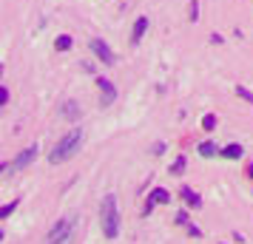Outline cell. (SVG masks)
I'll use <instances>...</instances> for the list:
<instances>
[{
    "label": "cell",
    "mask_w": 253,
    "mask_h": 244,
    "mask_svg": "<svg viewBox=\"0 0 253 244\" xmlns=\"http://www.w3.org/2000/svg\"><path fill=\"white\" fill-rule=\"evenodd\" d=\"M83 139H85V131H83V128H69V134L54 145V151L48 153V162H51V165L69 162L71 156H77V151L83 148Z\"/></svg>",
    "instance_id": "1"
},
{
    "label": "cell",
    "mask_w": 253,
    "mask_h": 244,
    "mask_svg": "<svg viewBox=\"0 0 253 244\" xmlns=\"http://www.w3.org/2000/svg\"><path fill=\"white\" fill-rule=\"evenodd\" d=\"M100 224H103L105 239H108V242H117V236H120V208H117L114 193L103 196V205H100Z\"/></svg>",
    "instance_id": "2"
},
{
    "label": "cell",
    "mask_w": 253,
    "mask_h": 244,
    "mask_svg": "<svg viewBox=\"0 0 253 244\" xmlns=\"http://www.w3.org/2000/svg\"><path fill=\"white\" fill-rule=\"evenodd\" d=\"M74 227H77V216H63V219H60L57 224L46 233V244L48 242H57V239H63V236H71Z\"/></svg>",
    "instance_id": "3"
},
{
    "label": "cell",
    "mask_w": 253,
    "mask_h": 244,
    "mask_svg": "<svg viewBox=\"0 0 253 244\" xmlns=\"http://www.w3.org/2000/svg\"><path fill=\"white\" fill-rule=\"evenodd\" d=\"M88 48H91V54L100 60L103 66H114V51L108 48V43H105L103 37H91V40H88Z\"/></svg>",
    "instance_id": "4"
},
{
    "label": "cell",
    "mask_w": 253,
    "mask_h": 244,
    "mask_svg": "<svg viewBox=\"0 0 253 244\" xmlns=\"http://www.w3.org/2000/svg\"><path fill=\"white\" fill-rule=\"evenodd\" d=\"M97 88H100V105H114L117 100V88L108 77H97Z\"/></svg>",
    "instance_id": "5"
},
{
    "label": "cell",
    "mask_w": 253,
    "mask_h": 244,
    "mask_svg": "<svg viewBox=\"0 0 253 244\" xmlns=\"http://www.w3.org/2000/svg\"><path fill=\"white\" fill-rule=\"evenodd\" d=\"M171 202V193L165 190V187H154L151 190L148 202H145V210H142V216H151V210H154V205H168Z\"/></svg>",
    "instance_id": "6"
},
{
    "label": "cell",
    "mask_w": 253,
    "mask_h": 244,
    "mask_svg": "<svg viewBox=\"0 0 253 244\" xmlns=\"http://www.w3.org/2000/svg\"><path fill=\"white\" fill-rule=\"evenodd\" d=\"M37 153H40V148L37 145H32V148H26L23 153H17L12 159V171H23V168H29V165L37 159Z\"/></svg>",
    "instance_id": "7"
},
{
    "label": "cell",
    "mask_w": 253,
    "mask_h": 244,
    "mask_svg": "<svg viewBox=\"0 0 253 244\" xmlns=\"http://www.w3.org/2000/svg\"><path fill=\"white\" fill-rule=\"evenodd\" d=\"M242 153H245V148H242L239 142H230V145H225V148L219 151V156H222V159H242Z\"/></svg>",
    "instance_id": "8"
},
{
    "label": "cell",
    "mask_w": 253,
    "mask_h": 244,
    "mask_svg": "<svg viewBox=\"0 0 253 244\" xmlns=\"http://www.w3.org/2000/svg\"><path fill=\"white\" fill-rule=\"evenodd\" d=\"M148 32V17H137V23H134V32H131V43H139L142 37Z\"/></svg>",
    "instance_id": "9"
},
{
    "label": "cell",
    "mask_w": 253,
    "mask_h": 244,
    "mask_svg": "<svg viewBox=\"0 0 253 244\" xmlns=\"http://www.w3.org/2000/svg\"><path fill=\"white\" fill-rule=\"evenodd\" d=\"M179 196H185V202H188L194 210L202 208V199H199V193H196V190H191V187H182V190H179Z\"/></svg>",
    "instance_id": "10"
},
{
    "label": "cell",
    "mask_w": 253,
    "mask_h": 244,
    "mask_svg": "<svg viewBox=\"0 0 253 244\" xmlns=\"http://www.w3.org/2000/svg\"><path fill=\"white\" fill-rule=\"evenodd\" d=\"M63 116H66V119H71V122H74V119H80V108H77V103H74V100L63 103Z\"/></svg>",
    "instance_id": "11"
},
{
    "label": "cell",
    "mask_w": 253,
    "mask_h": 244,
    "mask_svg": "<svg viewBox=\"0 0 253 244\" xmlns=\"http://www.w3.org/2000/svg\"><path fill=\"white\" fill-rule=\"evenodd\" d=\"M71 46H74V40H71L69 35H60L57 40H54V51H69Z\"/></svg>",
    "instance_id": "12"
},
{
    "label": "cell",
    "mask_w": 253,
    "mask_h": 244,
    "mask_svg": "<svg viewBox=\"0 0 253 244\" xmlns=\"http://www.w3.org/2000/svg\"><path fill=\"white\" fill-rule=\"evenodd\" d=\"M185 165H188V159H185V156H176V159L171 162V168H168V174H171V176H179V174L185 171Z\"/></svg>",
    "instance_id": "13"
},
{
    "label": "cell",
    "mask_w": 253,
    "mask_h": 244,
    "mask_svg": "<svg viewBox=\"0 0 253 244\" xmlns=\"http://www.w3.org/2000/svg\"><path fill=\"white\" fill-rule=\"evenodd\" d=\"M216 153H219V148L213 145V142H202V145H199V156H205V159L216 156Z\"/></svg>",
    "instance_id": "14"
},
{
    "label": "cell",
    "mask_w": 253,
    "mask_h": 244,
    "mask_svg": "<svg viewBox=\"0 0 253 244\" xmlns=\"http://www.w3.org/2000/svg\"><path fill=\"white\" fill-rule=\"evenodd\" d=\"M17 205H20L17 199H14V202H9V205H3V208H0V219H9L14 210H17Z\"/></svg>",
    "instance_id": "15"
},
{
    "label": "cell",
    "mask_w": 253,
    "mask_h": 244,
    "mask_svg": "<svg viewBox=\"0 0 253 244\" xmlns=\"http://www.w3.org/2000/svg\"><path fill=\"white\" fill-rule=\"evenodd\" d=\"M202 128L205 131H216V114H205L202 116Z\"/></svg>",
    "instance_id": "16"
},
{
    "label": "cell",
    "mask_w": 253,
    "mask_h": 244,
    "mask_svg": "<svg viewBox=\"0 0 253 244\" xmlns=\"http://www.w3.org/2000/svg\"><path fill=\"white\" fill-rule=\"evenodd\" d=\"M188 20H191V23H196V20H199V3H196V0H191V6H188Z\"/></svg>",
    "instance_id": "17"
},
{
    "label": "cell",
    "mask_w": 253,
    "mask_h": 244,
    "mask_svg": "<svg viewBox=\"0 0 253 244\" xmlns=\"http://www.w3.org/2000/svg\"><path fill=\"white\" fill-rule=\"evenodd\" d=\"M236 94H239V97L245 100V103H253V91H248L245 85H236Z\"/></svg>",
    "instance_id": "18"
},
{
    "label": "cell",
    "mask_w": 253,
    "mask_h": 244,
    "mask_svg": "<svg viewBox=\"0 0 253 244\" xmlns=\"http://www.w3.org/2000/svg\"><path fill=\"white\" fill-rule=\"evenodd\" d=\"M176 224H185V227H188V224H191V216H188V213H185V210H179V213H176Z\"/></svg>",
    "instance_id": "19"
},
{
    "label": "cell",
    "mask_w": 253,
    "mask_h": 244,
    "mask_svg": "<svg viewBox=\"0 0 253 244\" xmlns=\"http://www.w3.org/2000/svg\"><path fill=\"white\" fill-rule=\"evenodd\" d=\"M0 103H3V105L9 103V88H6V85H3V88H0Z\"/></svg>",
    "instance_id": "20"
},
{
    "label": "cell",
    "mask_w": 253,
    "mask_h": 244,
    "mask_svg": "<svg viewBox=\"0 0 253 244\" xmlns=\"http://www.w3.org/2000/svg\"><path fill=\"white\" fill-rule=\"evenodd\" d=\"M188 233H191L194 239H199V236H202V230H199V227H194V224H188Z\"/></svg>",
    "instance_id": "21"
},
{
    "label": "cell",
    "mask_w": 253,
    "mask_h": 244,
    "mask_svg": "<svg viewBox=\"0 0 253 244\" xmlns=\"http://www.w3.org/2000/svg\"><path fill=\"white\" fill-rule=\"evenodd\" d=\"M151 153H154V156H162V153H165V145H162V142H160V145H154V151H151Z\"/></svg>",
    "instance_id": "22"
},
{
    "label": "cell",
    "mask_w": 253,
    "mask_h": 244,
    "mask_svg": "<svg viewBox=\"0 0 253 244\" xmlns=\"http://www.w3.org/2000/svg\"><path fill=\"white\" fill-rule=\"evenodd\" d=\"M48 244H71V236H63V239H57V242H48Z\"/></svg>",
    "instance_id": "23"
},
{
    "label": "cell",
    "mask_w": 253,
    "mask_h": 244,
    "mask_svg": "<svg viewBox=\"0 0 253 244\" xmlns=\"http://www.w3.org/2000/svg\"><path fill=\"white\" fill-rule=\"evenodd\" d=\"M245 174H248V176H251V179H253V162L248 165V171H245Z\"/></svg>",
    "instance_id": "24"
},
{
    "label": "cell",
    "mask_w": 253,
    "mask_h": 244,
    "mask_svg": "<svg viewBox=\"0 0 253 244\" xmlns=\"http://www.w3.org/2000/svg\"><path fill=\"white\" fill-rule=\"evenodd\" d=\"M219 244H225V242H219Z\"/></svg>",
    "instance_id": "25"
}]
</instances>
